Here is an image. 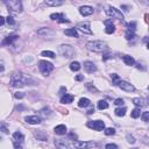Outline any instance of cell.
<instances>
[{"label":"cell","instance_id":"6da1fadb","mask_svg":"<svg viewBox=\"0 0 149 149\" xmlns=\"http://www.w3.org/2000/svg\"><path fill=\"white\" fill-rule=\"evenodd\" d=\"M30 83H33V81L22 72H14L11 77V85L13 87H23L25 85H29Z\"/></svg>","mask_w":149,"mask_h":149},{"label":"cell","instance_id":"7bdbcfd3","mask_svg":"<svg viewBox=\"0 0 149 149\" xmlns=\"http://www.w3.org/2000/svg\"><path fill=\"white\" fill-rule=\"evenodd\" d=\"M1 130H3V133H8V129L6 128V126H5L4 122L1 123Z\"/></svg>","mask_w":149,"mask_h":149},{"label":"cell","instance_id":"7dc6e473","mask_svg":"<svg viewBox=\"0 0 149 149\" xmlns=\"http://www.w3.org/2000/svg\"><path fill=\"white\" fill-rule=\"evenodd\" d=\"M83 79H84V76H83V74H79V76L76 77V81H83Z\"/></svg>","mask_w":149,"mask_h":149},{"label":"cell","instance_id":"f6af8a7d","mask_svg":"<svg viewBox=\"0 0 149 149\" xmlns=\"http://www.w3.org/2000/svg\"><path fill=\"white\" fill-rule=\"evenodd\" d=\"M5 20H6V17H4V16H0V25H1V26H4V23H5Z\"/></svg>","mask_w":149,"mask_h":149},{"label":"cell","instance_id":"816d5d0a","mask_svg":"<svg viewBox=\"0 0 149 149\" xmlns=\"http://www.w3.org/2000/svg\"><path fill=\"white\" fill-rule=\"evenodd\" d=\"M148 90H149V86H148Z\"/></svg>","mask_w":149,"mask_h":149},{"label":"cell","instance_id":"5b68a950","mask_svg":"<svg viewBox=\"0 0 149 149\" xmlns=\"http://www.w3.org/2000/svg\"><path fill=\"white\" fill-rule=\"evenodd\" d=\"M39 69L43 76H49V73L54 70V65L50 62L47 61H40L39 62Z\"/></svg>","mask_w":149,"mask_h":149},{"label":"cell","instance_id":"4316f807","mask_svg":"<svg viewBox=\"0 0 149 149\" xmlns=\"http://www.w3.org/2000/svg\"><path fill=\"white\" fill-rule=\"evenodd\" d=\"M70 69H71L72 71H79V70H81V64H79L78 62H72V63L70 64Z\"/></svg>","mask_w":149,"mask_h":149},{"label":"cell","instance_id":"d590c367","mask_svg":"<svg viewBox=\"0 0 149 149\" xmlns=\"http://www.w3.org/2000/svg\"><path fill=\"white\" fill-rule=\"evenodd\" d=\"M6 21H7V23H8L9 26L15 25V20L13 19V16H7V17H6Z\"/></svg>","mask_w":149,"mask_h":149},{"label":"cell","instance_id":"f546056e","mask_svg":"<svg viewBox=\"0 0 149 149\" xmlns=\"http://www.w3.org/2000/svg\"><path fill=\"white\" fill-rule=\"evenodd\" d=\"M134 36H135V32L127 29V32H126V35H125V37H126L127 40H132V39H134Z\"/></svg>","mask_w":149,"mask_h":149},{"label":"cell","instance_id":"52a82bcc","mask_svg":"<svg viewBox=\"0 0 149 149\" xmlns=\"http://www.w3.org/2000/svg\"><path fill=\"white\" fill-rule=\"evenodd\" d=\"M72 146L76 149H90V148H95L97 144L93 141H73Z\"/></svg>","mask_w":149,"mask_h":149},{"label":"cell","instance_id":"e0dca14e","mask_svg":"<svg viewBox=\"0 0 149 149\" xmlns=\"http://www.w3.org/2000/svg\"><path fill=\"white\" fill-rule=\"evenodd\" d=\"M55 146L57 149H70V146L64 140H55Z\"/></svg>","mask_w":149,"mask_h":149},{"label":"cell","instance_id":"f1b7e54d","mask_svg":"<svg viewBox=\"0 0 149 149\" xmlns=\"http://www.w3.org/2000/svg\"><path fill=\"white\" fill-rule=\"evenodd\" d=\"M41 55L44 56V57H49V58H54V57H55V52L49 51V50H44V51H42Z\"/></svg>","mask_w":149,"mask_h":149},{"label":"cell","instance_id":"7a4b0ae2","mask_svg":"<svg viewBox=\"0 0 149 149\" xmlns=\"http://www.w3.org/2000/svg\"><path fill=\"white\" fill-rule=\"evenodd\" d=\"M86 47L89 50L95 51V52H103L107 49V43L100 40H96V41H89L86 43Z\"/></svg>","mask_w":149,"mask_h":149},{"label":"cell","instance_id":"f907efd6","mask_svg":"<svg viewBox=\"0 0 149 149\" xmlns=\"http://www.w3.org/2000/svg\"><path fill=\"white\" fill-rule=\"evenodd\" d=\"M147 48H148V49H149V42H148V44H147Z\"/></svg>","mask_w":149,"mask_h":149},{"label":"cell","instance_id":"d6a6232c","mask_svg":"<svg viewBox=\"0 0 149 149\" xmlns=\"http://www.w3.org/2000/svg\"><path fill=\"white\" fill-rule=\"evenodd\" d=\"M37 34H40V35H42V34H44V35H47V34H52V30H50L49 28H42V29L37 30Z\"/></svg>","mask_w":149,"mask_h":149},{"label":"cell","instance_id":"836d02e7","mask_svg":"<svg viewBox=\"0 0 149 149\" xmlns=\"http://www.w3.org/2000/svg\"><path fill=\"white\" fill-rule=\"evenodd\" d=\"M104 132H105L106 135H114V134H115V129L112 128V127H109V128H106Z\"/></svg>","mask_w":149,"mask_h":149},{"label":"cell","instance_id":"9c48e42d","mask_svg":"<svg viewBox=\"0 0 149 149\" xmlns=\"http://www.w3.org/2000/svg\"><path fill=\"white\" fill-rule=\"evenodd\" d=\"M87 127L95 129V130H98V132H100V130H104V129H105V122L101 121V120L89 121V122H87Z\"/></svg>","mask_w":149,"mask_h":149},{"label":"cell","instance_id":"ee69618b","mask_svg":"<svg viewBox=\"0 0 149 149\" xmlns=\"http://www.w3.org/2000/svg\"><path fill=\"white\" fill-rule=\"evenodd\" d=\"M69 139H73V140H76V139H77V135L74 134V133H70V134H69Z\"/></svg>","mask_w":149,"mask_h":149},{"label":"cell","instance_id":"1f68e13d","mask_svg":"<svg viewBox=\"0 0 149 149\" xmlns=\"http://www.w3.org/2000/svg\"><path fill=\"white\" fill-rule=\"evenodd\" d=\"M111 77H112V81H113V84H114V85H119V83L121 82V79H120V77L118 76L117 73H113Z\"/></svg>","mask_w":149,"mask_h":149},{"label":"cell","instance_id":"681fc988","mask_svg":"<svg viewBox=\"0 0 149 149\" xmlns=\"http://www.w3.org/2000/svg\"><path fill=\"white\" fill-rule=\"evenodd\" d=\"M144 17H146V22H147V23H149V15H148V14H146V15H144Z\"/></svg>","mask_w":149,"mask_h":149},{"label":"cell","instance_id":"30bf717a","mask_svg":"<svg viewBox=\"0 0 149 149\" xmlns=\"http://www.w3.org/2000/svg\"><path fill=\"white\" fill-rule=\"evenodd\" d=\"M118 86H119L121 90L126 91V92H133V91L135 90V87H134L133 84H130V83H128V82H125V81H121Z\"/></svg>","mask_w":149,"mask_h":149},{"label":"cell","instance_id":"ac0fdd59","mask_svg":"<svg viewBox=\"0 0 149 149\" xmlns=\"http://www.w3.org/2000/svg\"><path fill=\"white\" fill-rule=\"evenodd\" d=\"M64 34L68 35V36H71V37H74V39H78L79 35H78V32L76 28H70V29H65L64 30Z\"/></svg>","mask_w":149,"mask_h":149},{"label":"cell","instance_id":"4fadbf2b","mask_svg":"<svg viewBox=\"0 0 149 149\" xmlns=\"http://www.w3.org/2000/svg\"><path fill=\"white\" fill-rule=\"evenodd\" d=\"M51 20H57L58 22H69V20H66L63 13H54L50 15Z\"/></svg>","mask_w":149,"mask_h":149},{"label":"cell","instance_id":"ba28073f","mask_svg":"<svg viewBox=\"0 0 149 149\" xmlns=\"http://www.w3.org/2000/svg\"><path fill=\"white\" fill-rule=\"evenodd\" d=\"M23 140H25V136L21 132H15L13 134V143H14L15 149H21L22 148Z\"/></svg>","mask_w":149,"mask_h":149},{"label":"cell","instance_id":"3957f363","mask_svg":"<svg viewBox=\"0 0 149 149\" xmlns=\"http://www.w3.org/2000/svg\"><path fill=\"white\" fill-rule=\"evenodd\" d=\"M5 5L7 6L8 11L12 14H20L22 12V4L19 0H11V1H6Z\"/></svg>","mask_w":149,"mask_h":149},{"label":"cell","instance_id":"d4e9b609","mask_svg":"<svg viewBox=\"0 0 149 149\" xmlns=\"http://www.w3.org/2000/svg\"><path fill=\"white\" fill-rule=\"evenodd\" d=\"M133 104L135 106H138V107H142V106L146 105V103H144V100L142 98H134L133 99Z\"/></svg>","mask_w":149,"mask_h":149},{"label":"cell","instance_id":"277c9868","mask_svg":"<svg viewBox=\"0 0 149 149\" xmlns=\"http://www.w3.org/2000/svg\"><path fill=\"white\" fill-rule=\"evenodd\" d=\"M58 52L63 56V57H66V58H71L72 56L74 55V49L69 46V44H62L58 47Z\"/></svg>","mask_w":149,"mask_h":149},{"label":"cell","instance_id":"60d3db41","mask_svg":"<svg viewBox=\"0 0 149 149\" xmlns=\"http://www.w3.org/2000/svg\"><path fill=\"white\" fill-rule=\"evenodd\" d=\"M127 141H128L129 143H135V139H134V136H132V135H127Z\"/></svg>","mask_w":149,"mask_h":149},{"label":"cell","instance_id":"b9f144b4","mask_svg":"<svg viewBox=\"0 0 149 149\" xmlns=\"http://www.w3.org/2000/svg\"><path fill=\"white\" fill-rule=\"evenodd\" d=\"M86 87H87L90 91H92V92H97V89H96L95 86H92L91 84H86Z\"/></svg>","mask_w":149,"mask_h":149},{"label":"cell","instance_id":"603a6c76","mask_svg":"<svg viewBox=\"0 0 149 149\" xmlns=\"http://www.w3.org/2000/svg\"><path fill=\"white\" fill-rule=\"evenodd\" d=\"M78 106H79V107L91 106V101H90V99H87V98H81L79 101H78Z\"/></svg>","mask_w":149,"mask_h":149},{"label":"cell","instance_id":"4dcf8cb0","mask_svg":"<svg viewBox=\"0 0 149 149\" xmlns=\"http://www.w3.org/2000/svg\"><path fill=\"white\" fill-rule=\"evenodd\" d=\"M98 108L99 109H106V108H108V104L105 100H99L98 101Z\"/></svg>","mask_w":149,"mask_h":149},{"label":"cell","instance_id":"2e32d148","mask_svg":"<svg viewBox=\"0 0 149 149\" xmlns=\"http://www.w3.org/2000/svg\"><path fill=\"white\" fill-rule=\"evenodd\" d=\"M105 26H106L105 32H106L107 34H112V33L115 32V26H114L113 22H112V20H106V21H105Z\"/></svg>","mask_w":149,"mask_h":149},{"label":"cell","instance_id":"c3c4849f","mask_svg":"<svg viewBox=\"0 0 149 149\" xmlns=\"http://www.w3.org/2000/svg\"><path fill=\"white\" fill-rule=\"evenodd\" d=\"M92 113H95V108L91 107L89 111H87V114H92Z\"/></svg>","mask_w":149,"mask_h":149},{"label":"cell","instance_id":"d6986e66","mask_svg":"<svg viewBox=\"0 0 149 149\" xmlns=\"http://www.w3.org/2000/svg\"><path fill=\"white\" fill-rule=\"evenodd\" d=\"M15 40H17V35L12 34V35H9V36L5 37V40L3 41V46H6V44H12Z\"/></svg>","mask_w":149,"mask_h":149},{"label":"cell","instance_id":"f35d334b","mask_svg":"<svg viewBox=\"0 0 149 149\" xmlns=\"http://www.w3.org/2000/svg\"><path fill=\"white\" fill-rule=\"evenodd\" d=\"M14 97H15L16 99H22V98L25 97V95H23L22 92H16L15 95H14Z\"/></svg>","mask_w":149,"mask_h":149},{"label":"cell","instance_id":"5bb4252c","mask_svg":"<svg viewBox=\"0 0 149 149\" xmlns=\"http://www.w3.org/2000/svg\"><path fill=\"white\" fill-rule=\"evenodd\" d=\"M95 9H93L91 6H82L79 7V13L83 15V16H89L91 14H93Z\"/></svg>","mask_w":149,"mask_h":149},{"label":"cell","instance_id":"44dd1931","mask_svg":"<svg viewBox=\"0 0 149 149\" xmlns=\"http://www.w3.org/2000/svg\"><path fill=\"white\" fill-rule=\"evenodd\" d=\"M73 101V96L72 95H64V96H62V98H61V103L62 104H71Z\"/></svg>","mask_w":149,"mask_h":149},{"label":"cell","instance_id":"ffe728a7","mask_svg":"<svg viewBox=\"0 0 149 149\" xmlns=\"http://www.w3.org/2000/svg\"><path fill=\"white\" fill-rule=\"evenodd\" d=\"M55 133L57 135H64L66 133V126L65 125H58L55 127Z\"/></svg>","mask_w":149,"mask_h":149},{"label":"cell","instance_id":"cb8c5ba5","mask_svg":"<svg viewBox=\"0 0 149 149\" xmlns=\"http://www.w3.org/2000/svg\"><path fill=\"white\" fill-rule=\"evenodd\" d=\"M63 1H58V0H46V5L47 6H61L63 5Z\"/></svg>","mask_w":149,"mask_h":149},{"label":"cell","instance_id":"83f0119b","mask_svg":"<svg viewBox=\"0 0 149 149\" xmlns=\"http://www.w3.org/2000/svg\"><path fill=\"white\" fill-rule=\"evenodd\" d=\"M140 107H136V108H134L133 111H132V113H130V117L132 118H134V119H136V118H139L140 117Z\"/></svg>","mask_w":149,"mask_h":149},{"label":"cell","instance_id":"8992f818","mask_svg":"<svg viewBox=\"0 0 149 149\" xmlns=\"http://www.w3.org/2000/svg\"><path fill=\"white\" fill-rule=\"evenodd\" d=\"M106 14L109 16V17H114V19H118V20H123V15H122V13L118 9V8H115V7H113V6H108L107 8H106Z\"/></svg>","mask_w":149,"mask_h":149},{"label":"cell","instance_id":"9a60e30c","mask_svg":"<svg viewBox=\"0 0 149 149\" xmlns=\"http://www.w3.org/2000/svg\"><path fill=\"white\" fill-rule=\"evenodd\" d=\"M26 122L30 123V125H39L41 122V118L37 117V115H29V117H26L25 118Z\"/></svg>","mask_w":149,"mask_h":149},{"label":"cell","instance_id":"bcb514c9","mask_svg":"<svg viewBox=\"0 0 149 149\" xmlns=\"http://www.w3.org/2000/svg\"><path fill=\"white\" fill-rule=\"evenodd\" d=\"M112 56H111V54H106L104 57H103V61H106V60H108V58H111Z\"/></svg>","mask_w":149,"mask_h":149},{"label":"cell","instance_id":"e575fe53","mask_svg":"<svg viewBox=\"0 0 149 149\" xmlns=\"http://www.w3.org/2000/svg\"><path fill=\"white\" fill-rule=\"evenodd\" d=\"M141 118H142V121L148 122V121H149V112H143Z\"/></svg>","mask_w":149,"mask_h":149},{"label":"cell","instance_id":"8d00e7d4","mask_svg":"<svg viewBox=\"0 0 149 149\" xmlns=\"http://www.w3.org/2000/svg\"><path fill=\"white\" fill-rule=\"evenodd\" d=\"M105 149H118V146L115 143H107L105 146Z\"/></svg>","mask_w":149,"mask_h":149},{"label":"cell","instance_id":"7402d4cb","mask_svg":"<svg viewBox=\"0 0 149 149\" xmlns=\"http://www.w3.org/2000/svg\"><path fill=\"white\" fill-rule=\"evenodd\" d=\"M122 60H123L126 65H134V63H135V60L132 57V56H129V55H125L122 57Z\"/></svg>","mask_w":149,"mask_h":149},{"label":"cell","instance_id":"ab89813d","mask_svg":"<svg viewBox=\"0 0 149 149\" xmlns=\"http://www.w3.org/2000/svg\"><path fill=\"white\" fill-rule=\"evenodd\" d=\"M114 104H115L117 106H121V105H123V99L118 98V99H115V100H114Z\"/></svg>","mask_w":149,"mask_h":149},{"label":"cell","instance_id":"8fae6325","mask_svg":"<svg viewBox=\"0 0 149 149\" xmlns=\"http://www.w3.org/2000/svg\"><path fill=\"white\" fill-rule=\"evenodd\" d=\"M77 28L83 32L84 34H92V30L90 29V23L89 22H79L77 23Z\"/></svg>","mask_w":149,"mask_h":149},{"label":"cell","instance_id":"7c38bea8","mask_svg":"<svg viewBox=\"0 0 149 149\" xmlns=\"http://www.w3.org/2000/svg\"><path fill=\"white\" fill-rule=\"evenodd\" d=\"M84 69L86 72L89 73H92V72H96L97 71V66L93 62H90V61H86L84 62Z\"/></svg>","mask_w":149,"mask_h":149},{"label":"cell","instance_id":"484cf974","mask_svg":"<svg viewBox=\"0 0 149 149\" xmlns=\"http://www.w3.org/2000/svg\"><path fill=\"white\" fill-rule=\"evenodd\" d=\"M126 112H127V109L125 108V107H119V108H117L115 111H114V113H115V115L117 117H123L125 114H126Z\"/></svg>","mask_w":149,"mask_h":149},{"label":"cell","instance_id":"74e56055","mask_svg":"<svg viewBox=\"0 0 149 149\" xmlns=\"http://www.w3.org/2000/svg\"><path fill=\"white\" fill-rule=\"evenodd\" d=\"M135 26H136V22L135 21H132L129 25H128V29L129 30H133V32H135Z\"/></svg>","mask_w":149,"mask_h":149}]
</instances>
